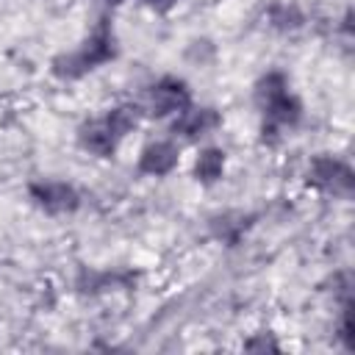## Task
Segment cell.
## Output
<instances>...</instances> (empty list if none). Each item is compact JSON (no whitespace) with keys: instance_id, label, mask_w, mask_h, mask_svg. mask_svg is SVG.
<instances>
[{"instance_id":"1","label":"cell","mask_w":355,"mask_h":355,"mask_svg":"<svg viewBox=\"0 0 355 355\" xmlns=\"http://www.w3.org/2000/svg\"><path fill=\"white\" fill-rule=\"evenodd\" d=\"M255 100L263 111V136L269 133V139L277 133V128L294 125L300 119V103L288 94V80L280 72H269L258 80Z\"/></svg>"},{"instance_id":"2","label":"cell","mask_w":355,"mask_h":355,"mask_svg":"<svg viewBox=\"0 0 355 355\" xmlns=\"http://www.w3.org/2000/svg\"><path fill=\"white\" fill-rule=\"evenodd\" d=\"M111 55H114V36H111V31H108V25L103 19V25L83 42L80 50H75V53L61 55V58L53 61V72L58 78H78V75L94 69L97 64L108 61Z\"/></svg>"},{"instance_id":"3","label":"cell","mask_w":355,"mask_h":355,"mask_svg":"<svg viewBox=\"0 0 355 355\" xmlns=\"http://www.w3.org/2000/svg\"><path fill=\"white\" fill-rule=\"evenodd\" d=\"M191 105V94L183 80L178 78H161L150 92H147V108L155 116H169L180 114Z\"/></svg>"},{"instance_id":"4","label":"cell","mask_w":355,"mask_h":355,"mask_svg":"<svg viewBox=\"0 0 355 355\" xmlns=\"http://www.w3.org/2000/svg\"><path fill=\"white\" fill-rule=\"evenodd\" d=\"M308 178H311L313 186H319L322 191H330V194L347 197V194L352 191V169H349L344 161L330 158V155L313 158Z\"/></svg>"},{"instance_id":"5","label":"cell","mask_w":355,"mask_h":355,"mask_svg":"<svg viewBox=\"0 0 355 355\" xmlns=\"http://www.w3.org/2000/svg\"><path fill=\"white\" fill-rule=\"evenodd\" d=\"M31 197L39 208H44L47 214H69L78 208L80 197L69 183L61 180H44V183H33L31 186Z\"/></svg>"},{"instance_id":"6","label":"cell","mask_w":355,"mask_h":355,"mask_svg":"<svg viewBox=\"0 0 355 355\" xmlns=\"http://www.w3.org/2000/svg\"><path fill=\"white\" fill-rule=\"evenodd\" d=\"M175 164H178V147L172 141L147 144L141 158H139V169L144 175H166L175 169Z\"/></svg>"},{"instance_id":"7","label":"cell","mask_w":355,"mask_h":355,"mask_svg":"<svg viewBox=\"0 0 355 355\" xmlns=\"http://www.w3.org/2000/svg\"><path fill=\"white\" fill-rule=\"evenodd\" d=\"M219 125V114L214 108H186L180 111L178 122H175V133L186 136V139H197V136H205L211 128Z\"/></svg>"},{"instance_id":"8","label":"cell","mask_w":355,"mask_h":355,"mask_svg":"<svg viewBox=\"0 0 355 355\" xmlns=\"http://www.w3.org/2000/svg\"><path fill=\"white\" fill-rule=\"evenodd\" d=\"M80 147L94 153V155H111L114 147H116V136L111 133V128L105 125V119H97V122H89L80 128Z\"/></svg>"},{"instance_id":"9","label":"cell","mask_w":355,"mask_h":355,"mask_svg":"<svg viewBox=\"0 0 355 355\" xmlns=\"http://www.w3.org/2000/svg\"><path fill=\"white\" fill-rule=\"evenodd\" d=\"M222 169H225V153L216 150V147L205 150V153L197 158V164H194V175H197V180H202V183H214L216 178H222Z\"/></svg>"},{"instance_id":"10","label":"cell","mask_w":355,"mask_h":355,"mask_svg":"<svg viewBox=\"0 0 355 355\" xmlns=\"http://www.w3.org/2000/svg\"><path fill=\"white\" fill-rule=\"evenodd\" d=\"M105 125L111 128V133L116 139H122L125 133H130L139 125V108L136 105H119L105 116Z\"/></svg>"},{"instance_id":"11","label":"cell","mask_w":355,"mask_h":355,"mask_svg":"<svg viewBox=\"0 0 355 355\" xmlns=\"http://www.w3.org/2000/svg\"><path fill=\"white\" fill-rule=\"evenodd\" d=\"M247 219H244V214H225V216H216L214 219V233H216V239H222V241H239V236L247 230Z\"/></svg>"},{"instance_id":"12","label":"cell","mask_w":355,"mask_h":355,"mask_svg":"<svg viewBox=\"0 0 355 355\" xmlns=\"http://www.w3.org/2000/svg\"><path fill=\"white\" fill-rule=\"evenodd\" d=\"M247 349H277V344L269 341V338H261V341H250Z\"/></svg>"},{"instance_id":"13","label":"cell","mask_w":355,"mask_h":355,"mask_svg":"<svg viewBox=\"0 0 355 355\" xmlns=\"http://www.w3.org/2000/svg\"><path fill=\"white\" fill-rule=\"evenodd\" d=\"M150 6H155V8H166V6H172L175 0H147Z\"/></svg>"},{"instance_id":"14","label":"cell","mask_w":355,"mask_h":355,"mask_svg":"<svg viewBox=\"0 0 355 355\" xmlns=\"http://www.w3.org/2000/svg\"><path fill=\"white\" fill-rule=\"evenodd\" d=\"M111 3H119V0H111Z\"/></svg>"}]
</instances>
